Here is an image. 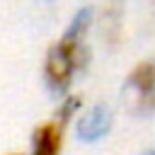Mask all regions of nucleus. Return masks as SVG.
<instances>
[{
    "instance_id": "obj_5",
    "label": "nucleus",
    "mask_w": 155,
    "mask_h": 155,
    "mask_svg": "<svg viewBox=\"0 0 155 155\" xmlns=\"http://www.w3.org/2000/svg\"><path fill=\"white\" fill-rule=\"evenodd\" d=\"M150 155H155V153H150Z\"/></svg>"
},
{
    "instance_id": "obj_4",
    "label": "nucleus",
    "mask_w": 155,
    "mask_h": 155,
    "mask_svg": "<svg viewBox=\"0 0 155 155\" xmlns=\"http://www.w3.org/2000/svg\"><path fill=\"white\" fill-rule=\"evenodd\" d=\"M61 121H46L34 131V155H58L61 153Z\"/></svg>"
},
{
    "instance_id": "obj_2",
    "label": "nucleus",
    "mask_w": 155,
    "mask_h": 155,
    "mask_svg": "<svg viewBox=\"0 0 155 155\" xmlns=\"http://www.w3.org/2000/svg\"><path fill=\"white\" fill-rule=\"evenodd\" d=\"M128 87L133 90L140 111H155V61L140 63L128 75Z\"/></svg>"
},
{
    "instance_id": "obj_3",
    "label": "nucleus",
    "mask_w": 155,
    "mask_h": 155,
    "mask_svg": "<svg viewBox=\"0 0 155 155\" xmlns=\"http://www.w3.org/2000/svg\"><path fill=\"white\" fill-rule=\"evenodd\" d=\"M109 126H111V111L104 104H97L78 121V133L85 140H94V138H102L109 131Z\"/></svg>"
},
{
    "instance_id": "obj_1",
    "label": "nucleus",
    "mask_w": 155,
    "mask_h": 155,
    "mask_svg": "<svg viewBox=\"0 0 155 155\" xmlns=\"http://www.w3.org/2000/svg\"><path fill=\"white\" fill-rule=\"evenodd\" d=\"M90 24V10H80L70 27L65 29L63 39L48 51L46 56V80L53 90H68L73 73L85 63V51H82V39Z\"/></svg>"
}]
</instances>
